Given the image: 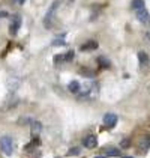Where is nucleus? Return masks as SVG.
I'll return each mask as SVG.
<instances>
[{
    "mask_svg": "<svg viewBox=\"0 0 150 158\" xmlns=\"http://www.w3.org/2000/svg\"><path fill=\"white\" fill-rule=\"evenodd\" d=\"M35 145H38V139H35V140H33L32 143L26 145V146H24V151H26V152H30V151H32V149L35 148Z\"/></svg>",
    "mask_w": 150,
    "mask_h": 158,
    "instance_id": "obj_15",
    "label": "nucleus"
},
{
    "mask_svg": "<svg viewBox=\"0 0 150 158\" xmlns=\"http://www.w3.org/2000/svg\"><path fill=\"white\" fill-rule=\"evenodd\" d=\"M96 158H104V157H96Z\"/></svg>",
    "mask_w": 150,
    "mask_h": 158,
    "instance_id": "obj_24",
    "label": "nucleus"
},
{
    "mask_svg": "<svg viewBox=\"0 0 150 158\" xmlns=\"http://www.w3.org/2000/svg\"><path fill=\"white\" fill-rule=\"evenodd\" d=\"M53 45H65V41L63 39H56V41H53Z\"/></svg>",
    "mask_w": 150,
    "mask_h": 158,
    "instance_id": "obj_19",
    "label": "nucleus"
},
{
    "mask_svg": "<svg viewBox=\"0 0 150 158\" xmlns=\"http://www.w3.org/2000/svg\"><path fill=\"white\" fill-rule=\"evenodd\" d=\"M98 63H99V66L102 69H108V68H110V62L107 60L104 56H99V57H98Z\"/></svg>",
    "mask_w": 150,
    "mask_h": 158,
    "instance_id": "obj_12",
    "label": "nucleus"
},
{
    "mask_svg": "<svg viewBox=\"0 0 150 158\" xmlns=\"http://www.w3.org/2000/svg\"><path fill=\"white\" fill-rule=\"evenodd\" d=\"M144 6H146L144 0H132V2H131V8H132V9H135V11L144 9Z\"/></svg>",
    "mask_w": 150,
    "mask_h": 158,
    "instance_id": "obj_9",
    "label": "nucleus"
},
{
    "mask_svg": "<svg viewBox=\"0 0 150 158\" xmlns=\"http://www.w3.org/2000/svg\"><path fill=\"white\" fill-rule=\"evenodd\" d=\"M123 158H132V157H123Z\"/></svg>",
    "mask_w": 150,
    "mask_h": 158,
    "instance_id": "obj_23",
    "label": "nucleus"
},
{
    "mask_svg": "<svg viewBox=\"0 0 150 158\" xmlns=\"http://www.w3.org/2000/svg\"><path fill=\"white\" fill-rule=\"evenodd\" d=\"M39 131H41V123H39V122H33V123H32V133L38 134Z\"/></svg>",
    "mask_w": 150,
    "mask_h": 158,
    "instance_id": "obj_14",
    "label": "nucleus"
},
{
    "mask_svg": "<svg viewBox=\"0 0 150 158\" xmlns=\"http://www.w3.org/2000/svg\"><path fill=\"white\" fill-rule=\"evenodd\" d=\"M81 74L89 75V77H93V73H92V71H87V69H81Z\"/></svg>",
    "mask_w": 150,
    "mask_h": 158,
    "instance_id": "obj_20",
    "label": "nucleus"
},
{
    "mask_svg": "<svg viewBox=\"0 0 150 158\" xmlns=\"http://www.w3.org/2000/svg\"><path fill=\"white\" fill-rule=\"evenodd\" d=\"M24 2H26V0H18V3H21V5H23Z\"/></svg>",
    "mask_w": 150,
    "mask_h": 158,
    "instance_id": "obj_22",
    "label": "nucleus"
},
{
    "mask_svg": "<svg viewBox=\"0 0 150 158\" xmlns=\"http://www.w3.org/2000/svg\"><path fill=\"white\" fill-rule=\"evenodd\" d=\"M80 154V149L78 148H74V149H71L69 152H68V155H78Z\"/></svg>",
    "mask_w": 150,
    "mask_h": 158,
    "instance_id": "obj_18",
    "label": "nucleus"
},
{
    "mask_svg": "<svg viewBox=\"0 0 150 158\" xmlns=\"http://www.w3.org/2000/svg\"><path fill=\"white\" fill-rule=\"evenodd\" d=\"M0 17H8V14L6 12H0Z\"/></svg>",
    "mask_w": 150,
    "mask_h": 158,
    "instance_id": "obj_21",
    "label": "nucleus"
},
{
    "mask_svg": "<svg viewBox=\"0 0 150 158\" xmlns=\"http://www.w3.org/2000/svg\"><path fill=\"white\" fill-rule=\"evenodd\" d=\"M105 152H107L108 155H111V157H119V155H120V151L116 149V148H108Z\"/></svg>",
    "mask_w": 150,
    "mask_h": 158,
    "instance_id": "obj_13",
    "label": "nucleus"
},
{
    "mask_svg": "<svg viewBox=\"0 0 150 158\" xmlns=\"http://www.w3.org/2000/svg\"><path fill=\"white\" fill-rule=\"evenodd\" d=\"M83 143H84L86 148L93 149V148H96V145H98V140H96V137H95V135H87V137L83 140Z\"/></svg>",
    "mask_w": 150,
    "mask_h": 158,
    "instance_id": "obj_7",
    "label": "nucleus"
},
{
    "mask_svg": "<svg viewBox=\"0 0 150 158\" xmlns=\"http://www.w3.org/2000/svg\"><path fill=\"white\" fill-rule=\"evenodd\" d=\"M149 149H150V135H144V137H141L138 140V151L141 154H144Z\"/></svg>",
    "mask_w": 150,
    "mask_h": 158,
    "instance_id": "obj_3",
    "label": "nucleus"
},
{
    "mask_svg": "<svg viewBox=\"0 0 150 158\" xmlns=\"http://www.w3.org/2000/svg\"><path fill=\"white\" fill-rule=\"evenodd\" d=\"M137 20L140 21V23H149L150 15H149V12L146 11V8H144V9H140V11H137Z\"/></svg>",
    "mask_w": 150,
    "mask_h": 158,
    "instance_id": "obj_6",
    "label": "nucleus"
},
{
    "mask_svg": "<svg viewBox=\"0 0 150 158\" xmlns=\"http://www.w3.org/2000/svg\"><path fill=\"white\" fill-rule=\"evenodd\" d=\"M138 59H140V66L141 68H147V65H149V56H147V53L140 51L138 53Z\"/></svg>",
    "mask_w": 150,
    "mask_h": 158,
    "instance_id": "obj_8",
    "label": "nucleus"
},
{
    "mask_svg": "<svg viewBox=\"0 0 150 158\" xmlns=\"http://www.w3.org/2000/svg\"><path fill=\"white\" fill-rule=\"evenodd\" d=\"M120 146H122V148H125V149L126 148H129V146H131V140H129V139H125V140L122 142V145Z\"/></svg>",
    "mask_w": 150,
    "mask_h": 158,
    "instance_id": "obj_17",
    "label": "nucleus"
},
{
    "mask_svg": "<svg viewBox=\"0 0 150 158\" xmlns=\"http://www.w3.org/2000/svg\"><path fill=\"white\" fill-rule=\"evenodd\" d=\"M95 48H98V42L96 41H89L84 45H81L83 51H89V50H95Z\"/></svg>",
    "mask_w": 150,
    "mask_h": 158,
    "instance_id": "obj_10",
    "label": "nucleus"
},
{
    "mask_svg": "<svg viewBox=\"0 0 150 158\" xmlns=\"http://www.w3.org/2000/svg\"><path fill=\"white\" fill-rule=\"evenodd\" d=\"M116 123H117V116H116L114 113H107V114L104 116V125H105L107 128H114Z\"/></svg>",
    "mask_w": 150,
    "mask_h": 158,
    "instance_id": "obj_4",
    "label": "nucleus"
},
{
    "mask_svg": "<svg viewBox=\"0 0 150 158\" xmlns=\"http://www.w3.org/2000/svg\"><path fill=\"white\" fill-rule=\"evenodd\" d=\"M68 89H69V92H72V94H78L80 89H81V86H80L78 81H71V83L68 85Z\"/></svg>",
    "mask_w": 150,
    "mask_h": 158,
    "instance_id": "obj_11",
    "label": "nucleus"
},
{
    "mask_svg": "<svg viewBox=\"0 0 150 158\" xmlns=\"http://www.w3.org/2000/svg\"><path fill=\"white\" fill-rule=\"evenodd\" d=\"M74 59V51H68L66 54H65V60L66 62H71Z\"/></svg>",
    "mask_w": 150,
    "mask_h": 158,
    "instance_id": "obj_16",
    "label": "nucleus"
},
{
    "mask_svg": "<svg viewBox=\"0 0 150 158\" xmlns=\"http://www.w3.org/2000/svg\"><path fill=\"white\" fill-rule=\"evenodd\" d=\"M0 148L5 152V155H12V152H14L12 139L11 137H2L0 139Z\"/></svg>",
    "mask_w": 150,
    "mask_h": 158,
    "instance_id": "obj_2",
    "label": "nucleus"
},
{
    "mask_svg": "<svg viewBox=\"0 0 150 158\" xmlns=\"http://www.w3.org/2000/svg\"><path fill=\"white\" fill-rule=\"evenodd\" d=\"M20 26H21V18H20L18 15H15L14 20H12V23H11V26H9V33H11V35H17Z\"/></svg>",
    "mask_w": 150,
    "mask_h": 158,
    "instance_id": "obj_5",
    "label": "nucleus"
},
{
    "mask_svg": "<svg viewBox=\"0 0 150 158\" xmlns=\"http://www.w3.org/2000/svg\"><path fill=\"white\" fill-rule=\"evenodd\" d=\"M57 6H59V2H54V3H53V5L50 6L48 12L45 14L44 24H45V27H47V29L53 26V21H54V15H56V11H57Z\"/></svg>",
    "mask_w": 150,
    "mask_h": 158,
    "instance_id": "obj_1",
    "label": "nucleus"
}]
</instances>
